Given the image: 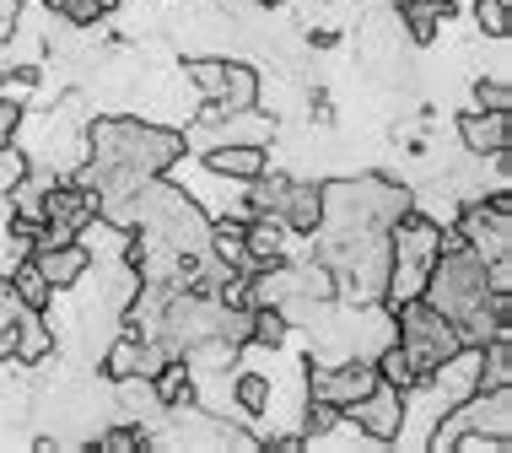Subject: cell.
Here are the masks:
<instances>
[{
    "mask_svg": "<svg viewBox=\"0 0 512 453\" xmlns=\"http://www.w3.org/2000/svg\"><path fill=\"white\" fill-rule=\"evenodd\" d=\"M389 319H394V346L410 356L415 378L437 373V367H442L453 351L464 346V340H459V324H453L448 313H437L426 297H410V302H399V308L389 313Z\"/></svg>",
    "mask_w": 512,
    "mask_h": 453,
    "instance_id": "3",
    "label": "cell"
},
{
    "mask_svg": "<svg viewBox=\"0 0 512 453\" xmlns=\"http://www.w3.org/2000/svg\"><path fill=\"white\" fill-rule=\"evenodd\" d=\"M442 22H448V0H399V27L410 33V44H437Z\"/></svg>",
    "mask_w": 512,
    "mask_h": 453,
    "instance_id": "16",
    "label": "cell"
},
{
    "mask_svg": "<svg viewBox=\"0 0 512 453\" xmlns=\"http://www.w3.org/2000/svg\"><path fill=\"white\" fill-rule=\"evenodd\" d=\"M275 410V383L265 373H238L227 389V416L243 421V427H254V421H265Z\"/></svg>",
    "mask_w": 512,
    "mask_h": 453,
    "instance_id": "10",
    "label": "cell"
},
{
    "mask_svg": "<svg viewBox=\"0 0 512 453\" xmlns=\"http://www.w3.org/2000/svg\"><path fill=\"white\" fill-rule=\"evenodd\" d=\"M421 297L432 302L437 313H448L453 324L469 319L475 308H486L491 302V281H486V259H480L475 249H464L459 238H442V254L432 259V270H426V286Z\"/></svg>",
    "mask_w": 512,
    "mask_h": 453,
    "instance_id": "2",
    "label": "cell"
},
{
    "mask_svg": "<svg viewBox=\"0 0 512 453\" xmlns=\"http://www.w3.org/2000/svg\"><path fill=\"white\" fill-rule=\"evenodd\" d=\"M475 103H480V108H502V114H512V87H507L502 76H491V81L480 76V81H475Z\"/></svg>",
    "mask_w": 512,
    "mask_h": 453,
    "instance_id": "24",
    "label": "cell"
},
{
    "mask_svg": "<svg viewBox=\"0 0 512 453\" xmlns=\"http://www.w3.org/2000/svg\"><path fill=\"white\" fill-rule=\"evenodd\" d=\"M378 367H372V356H340V362H318V367H308V400H324V405H335L340 416L351 410L362 394H372L378 389Z\"/></svg>",
    "mask_w": 512,
    "mask_h": 453,
    "instance_id": "4",
    "label": "cell"
},
{
    "mask_svg": "<svg viewBox=\"0 0 512 453\" xmlns=\"http://www.w3.org/2000/svg\"><path fill=\"white\" fill-rule=\"evenodd\" d=\"M243 254H248V265H275V259H286V222L281 216H248L243 222Z\"/></svg>",
    "mask_w": 512,
    "mask_h": 453,
    "instance_id": "14",
    "label": "cell"
},
{
    "mask_svg": "<svg viewBox=\"0 0 512 453\" xmlns=\"http://www.w3.org/2000/svg\"><path fill=\"white\" fill-rule=\"evenodd\" d=\"M286 335H292V324H286V313H281V308H254V324H248V346L275 351Z\"/></svg>",
    "mask_w": 512,
    "mask_h": 453,
    "instance_id": "20",
    "label": "cell"
},
{
    "mask_svg": "<svg viewBox=\"0 0 512 453\" xmlns=\"http://www.w3.org/2000/svg\"><path fill=\"white\" fill-rule=\"evenodd\" d=\"M6 281H11V292H17L27 308H38V313H49V308H54V286H49L44 270H38V259H33V254H17V259H11Z\"/></svg>",
    "mask_w": 512,
    "mask_h": 453,
    "instance_id": "17",
    "label": "cell"
},
{
    "mask_svg": "<svg viewBox=\"0 0 512 453\" xmlns=\"http://www.w3.org/2000/svg\"><path fill=\"white\" fill-rule=\"evenodd\" d=\"M318 216H324V195H318V184H302V178H292V189H286V200H281L286 232L313 238V232H318Z\"/></svg>",
    "mask_w": 512,
    "mask_h": 453,
    "instance_id": "15",
    "label": "cell"
},
{
    "mask_svg": "<svg viewBox=\"0 0 512 453\" xmlns=\"http://www.w3.org/2000/svg\"><path fill=\"white\" fill-rule=\"evenodd\" d=\"M44 6L54 11V17H65L71 27H98V22L108 17L103 0H44Z\"/></svg>",
    "mask_w": 512,
    "mask_h": 453,
    "instance_id": "22",
    "label": "cell"
},
{
    "mask_svg": "<svg viewBox=\"0 0 512 453\" xmlns=\"http://www.w3.org/2000/svg\"><path fill=\"white\" fill-rule=\"evenodd\" d=\"M345 421H356V432H362L367 443H399V437H405V394L389 389V383H378L372 394H362V400L345 410Z\"/></svg>",
    "mask_w": 512,
    "mask_h": 453,
    "instance_id": "5",
    "label": "cell"
},
{
    "mask_svg": "<svg viewBox=\"0 0 512 453\" xmlns=\"http://www.w3.org/2000/svg\"><path fill=\"white\" fill-rule=\"evenodd\" d=\"M270 168V151L265 146H248V141H221V146H205V173L211 178H227V184H248Z\"/></svg>",
    "mask_w": 512,
    "mask_h": 453,
    "instance_id": "8",
    "label": "cell"
},
{
    "mask_svg": "<svg viewBox=\"0 0 512 453\" xmlns=\"http://www.w3.org/2000/svg\"><path fill=\"white\" fill-rule=\"evenodd\" d=\"M459 141L469 157H496V151L512 146V114H502V108H475V114L459 119Z\"/></svg>",
    "mask_w": 512,
    "mask_h": 453,
    "instance_id": "9",
    "label": "cell"
},
{
    "mask_svg": "<svg viewBox=\"0 0 512 453\" xmlns=\"http://www.w3.org/2000/svg\"><path fill=\"white\" fill-rule=\"evenodd\" d=\"M151 383V400L162 410H184V405H200V389H195V373H189L184 356H168V362L157 367V373L146 378Z\"/></svg>",
    "mask_w": 512,
    "mask_h": 453,
    "instance_id": "11",
    "label": "cell"
},
{
    "mask_svg": "<svg viewBox=\"0 0 512 453\" xmlns=\"http://www.w3.org/2000/svg\"><path fill=\"white\" fill-rule=\"evenodd\" d=\"M103 6H108V11H114V6H119V0H103Z\"/></svg>",
    "mask_w": 512,
    "mask_h": 453,
    "instance_id": "27",
    "label": "cell"
},
{
    "mask_svg": "<svg viewBox=\"0 0 512 453\" xmlns=\"http://www.w3.org/2000/svg\"><path fill=\"white\" fill-rule=\"evenodd\" d=\"M184 76H189V87L200 92V103H216L221 98V76H227V60L200 54V60H184Z\"/></svg>",
    "mask_w": 512,
    "mask_h": 453,
    "instance_id": "19",
    "label": "cell"
},
{
    "mask_svg": "<svg viewBox=\"0 0 512 453\" xmlns=\"http://www.w3.org/2000/svg\"><path fill=\"white\" fill-rule=\"evenodd\" d=\"M49 356H54V324L44 319V313L27 308L17 319V329H11V362L38 367V362H49Z\"/></svg>",
    "mask_w": 512,
    "mask_h": 453,
    "instance_id": "12",
    "label": "cell"
},
{
    "mask_svg": "<svg viewBox=\"0 0 512 453\" xmlns=\"http://www.w3.org/2000/svg\"><path fill=\"white\" fill-rule=\"evenodd\" d=\"M184 151H189L184 130L151 125V119H92L87 125V157H98L103 168L162 178Z\"/></svg>",
    "mask_w": 512,
    "mask_h": 453,
    "instance_id": "1",
    "label": "cell"
},
{
    "mask_svg": "<svg viewBox=\"0 0 512 453\" xmlns=\"http://www.w3.org/2000/svg\"><path fill=\"white\" fill-rule=\"evenodd\" d=\"M254 6H281V0H254Z\"/></svg>",
    "mask_w": 512,
    "mask_h": 453,
    "instance_id": "26",
    "label": "cell"
},
{
    "mask_svg": "<svg viewBox=\"0 0 512 453\" xmlns=\"http://www.w3.org/2000/svg\"><path fill=\"white\" fill-rule=\"evenodd\" d=\"M17 6H27V0H17Z\"/></svg>",
    "mask_w": 512,
    "mask_h": 453,
    "instance_id": "28",
    "label": "cell"
},
{
    "mask_svg": "<svg viewBox=\"0 0 512 453\" xmlns=\"http://www.w3.org/2000/svg\"><path fill=\"white\" fill-rule=\"evenodd\" d=\"M259 98H265V81H259L254 65L227 60V76H221V98L211 103L216 114H243V108H259Z\"/></svg>",
    "mask_w": 512,
    "mask_h": 453,
    "instance_id": "13",
    "label": "cell"
},
{
    "mask_svg": "<svg viewBox=\"0 0 512 453\" xmlns=\"http://www.w3.org/2000/svg\"><path fill=\"white\" fill-rule=\"evenodd\" d=\"M98 448H103V453H135V448H151V427H141V421H124V427H103V432H98Z\"/></svg>",
    "mask_w": 512,
    "mask_h": 453,
    "instance_id": "21",
    "label": "cell"
},
{
    "mask_svg": "<svg viewBox=\"0 0 512 453\" xmlns=\"http://www.w3.org/2000/svg\"><path fill=\"white\" fill-rule=\"evenodd\" d=\"M168 346H162V340H151V335H135V329H124V335L114 340V346H108V356H103V378L108 383H135V378H151L157 373L162 362H168Z\"/></svg>",
    "mask_w": 512,
    "mask_h": 453,
    "instance_id": "6",
    "label": "cell"
},
{
    "mask_svg": "<svg viewBox=\"0 0 512 453\" xmlns=\"http://www.w3.org/2000/svg\"><path fill=\"white\" fill-rule=\"evenodd\" d=\"M372 367H378V378L389 383V389H399V394H410L415 383H421V378H415V367H410V356L399 351L394 340H389V346H383L378 356H372Z\"/></svg>",
    "mask_w": 512,
    "mask_h": 453,
    "instance_id": "18",
    "label": "cell"
},
{
    "mask_svg": "<svg viewBox=\"0 0 512 453\" xmlns=\"http://www.w3.org/2000/svg\"><path fill=\"white\" fill-rule=\"evenodd\" d=\"M17 130H22V98H6V92H0V146L17 141Z\"/></svg>",
    "mask_w": 512,
    "mask_h": 453,
    "instance_id": "25",
    "label": "cell"
},
{
    "mask_svg": "<svg viewBox=\"0 0 512 453\" xmlns=\"http://www.w3.org/2000/svg\"><path fill=\"white\" fill-rule=\"evenodd\" d=\"M475 27H480L486 38H507V33H512L507 0H475Z\"/></svg>",
    "mask_w": 512,
    "mask_h": 453,
    "instance_id": "23",
    "label": "cell"
},
{
    "mask_svg": "<svg viewBox=\"0 0 512 453\" xmlns=\"http://www.w3.org/2000/svg\"><path fill=\"white\" fill-rule=\"evenodd\" d=\"M38 259V270L49 276V286L54 292H71V286H81L92 276V249L81 238H71V243H49V249H27Z\"/></svg>",
    "mask_w": 512,
    "mask_h": 453,
    "instance_id": "7",
    "label": "cell"
}]
</instances>
